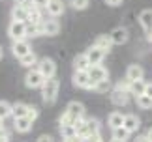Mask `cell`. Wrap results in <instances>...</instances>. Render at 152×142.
<instances>
[{
    "instance_id": "1",
    "label": "cell",
    "mask_w": 152,
    "mask_h": 142,
    "mask_svg": "<svg viewBox=\"0 0 152 142\" xmlns=\"http://www.w3.org/2000/svg\"><path fill=\"white\" fill-rule=\"evenodd\" d=\"M58 90H60V80L56 79V77H51V79H47L43 82V86H42V97H43V101L47 103V105H53L56 101V97H58Z\"/></svg>"
},
{
    "instance_id": "2",
    "label": "cell",
    "mask_w": 152,
    "mask_h": 142,
    "mask_svg": "<svg viewBox=\"0 0 152 142\" xmlns=\"http://www.w3.org/2000/svg\"><path fill=\"white\" fill-rule=\"evenodd\" d=\"M109 96H111V103H113L115 106H126L128 103H130V90L124 86H120V84H116L113 90L109 92Z\"/></svg>"
},
{
    "instance_id": "3",
    "label": "cell",
    "mask_w": 152,
    "mask_h": 142,
    "mask_svg": "<svg viewBox=\"0 0 152 142\" xmlns=\"http://www.w3.org/2000/svg\"><path fill=\"white\" fill-rule=\"evenodd\" d=\"M8 36L13 41L26 39V22H23V21H11L10 26H8Z\"/></svg>"
},
{
    "instance_id": "4",
    "label": "cell",
    "mask_w": 152,
    "mask_h": 142,
    "mask_svg": "<svg viewBox=\"0 0 152 142\" xmlns=\"http://www.w3.org/2000/svg\"><path fill=\"white\" fill-rule=\"evenodd\" d=\"M45 80L47 79L42 75V71H39L38 67H30V71L25 75V84L28 88H42Z\"/></svg>"
},
{
    "instance_id": "5",
    "label": "cell",
    "mask_w": 152,
    "mask_h": 142,
    "mask_svg": "<svg viewBox=\"0 0 152 142\" xmlns=\"http://www.w3.org/2000/svg\"><path fill=\"white\" fill-rule=\"evenodd\" d=\"M39 71H42V75L45 77V79H51V77H56V64L53 58H42V60L38 62V66H36Z\"/></svg>"
},
{
    "instance_id": "6",
    "label": "cell",
    "mask_w": 152,
    "mask_h": 142,
    "mask_svg": "<svg viewBox=\"0 0 152 142\" xmlns=\"http://www.w3.org/2000/svg\"><path fill=\"white\" fill-rule=\"evenodd\" d=\"M73 86L90 90V88H94V80L90 79L88 71H75L73 73Z\"/></svg>"
},
{
    "instance_id": "7",
    "label": "cell",
    "mask_w": 152,
    "mask_h": 142,
    "mask_svg": "<svg viewBox=\"0 0 152 142\" xmlns=\"http://www.w3.org/2000/svg\"><path fill=\"white\" fill-rule=\"evenodd\" d=\"M139 25L147 34V38H152V9H143L139 13Z\"/></svg>"
},
{
    "instance_id": "8",
    "label": "cell",
    "mask_w": 152,
    "mask_h": 142,
    "mask_svg": "<svg viewBox=\"0 0 152 142\" xmlns=\"http://www.w3.org/2000/svg\"><path fill=\"white\" fill-rule=\"evenodd\" d=\"M109 38L113 41V45H124L128 41V38H130V32H128V28H124V26H116V28H113V32L109 34Z\"/></svg>"
},
{
    "instance_id": "9",
    "label": "cell",
    "mask_w": 152,
    "mask_h": 142,
    "mask_svg": "<svg viewBox=\"0 0 152 142\" xmlns=\"http://www.w3.org/2000/svg\"><path fill=\"white\" fill-rule=\"evenodd\" d=\"M11 52H13L15 58H21V56L28 54V52H32V47H30V43H28L26 39H19V41H13Z\"/></svg>"
},
{
    "instance_id": "10",
    "label": "cell",
    "mask_w": 152,
    "mask_h": 142,
    "mask_svg": "<svg viewBox=\"0 0 152 142\" xmlns=\"http://www.w3.org/2000/svg\"><path fill=\"white\" fill-rule=\"evenodd\" d=\"M88 75H90V79L94 80V84L96 82H100V80H105V79H109V71L105 69L102 64H96V66H90L88 67Z\"/></svg>"
},
{
    "instance_id": "11",
    "label": "cell",
    "mask_w": 152,
    "mask_h": 142,
    "mask_svg": "<svg viewBox=\"0 0 152 142\" xmlns=\"http://www.w3.org/2000/svg\"><path fill=\"white\" fill-rule=\"evenodd\" d=\"M107 52L102 51L100 47H96V45H92L88 51H86V58H88V62H90V66H96V64H102L103 62V58Z\"/></svg>"
},
{
    "instance_id": "12",
    "label": "cell",
    "mask_w": 152,
    "mask_h": 142,
    "mask_svg": "<svg viewBox=\"0 0 152 142\" xmlns=\"http://www.w3.org/2000/svg\"><path fill=\"white\" fill-rule=\"evenodd\" d=\"M124 127L128 133H137L139 127H141V118H139L137 114H126L124 116Z\"/></svg>"
},
{
    "instance_id": "13",
    "label": "cell",
    "mask_w": 152,
    "mask_h": 142,
    "mask_svg": "<svg viewBox=\"0 0 152 142\" xmlns=\"http://www.w3.org/2000/svg\"><path fill=\"white\" fill-rule=\"evenodd\" d=\"M42 30H43V36H56L60 32V25L58 21L53 17V19H43L42 21Z\"/></svg>"
},
{
    "instance_id": "14",
    "label": "cell",
    "mask_w": 152,
    "mask_h": 142,
    "mask_svg": "<svg viewBox=\"0 0 152 142\" xmlns=\"http://www.w3.org/2000/svg\"><path fill=\"white\" fill-rule=\"evenodd\" d=\"M141 79H145V71H143V67L139 66V64H132V66H128V69H126V80L133 82V80H141Z\"/></svg>"
},
{
    "instance_id": "15",
    "label": "cell",
    "mask_w": 152,
    "mask_h": 142,
    "mask_svg": "<svg viewBox=\"0 0 152 142\" xmlns=\"http://www.w3.org/2000/svg\"><path fill=\"white\" fill-rule=\"evenodd\" d=\"M64 9H66V6H64L62 0H49L47 8H45L49 17H60L64 13Z\"/></svg>"
},
{
    "instance_id": "16",
    "label": "cell",
    "mask_w": 152,
    "mask_h": 142,
    "mask_svg": "<svg viewBox=\"0 0 152 142\" xmlns=\"http://www.w3.org/2000/svg\"><path fill=\"white\" fill-rule=\"evenodd\" d=\"M32 120H30V118H13V129H15V131L17 133H28V131H30V129H32Z\"/></svg>"
},
{
    "instance_id": "17",
    "label": "cell",
    "mask_w": 152,
    "mask_h": 142,
    "mask_svg": "<svg viewBox=\"0 0 152 142\" xmlns=\"http://www.w3.org/2000/svg\"><path fill=\"white\" fill-rule=\"evenodd\" d=\"M66 112L69 116H73V118H83L85 116V106H83V103H79V101H69L68 103V106H66Z\"/></svg>"
},
{
    "instance_id": "18",
    "label": "cell",
    "mask_w": 152,
    "mask_h": 142,
    "mask_svg": "<svg viewBox=\"0 0 152 142\" xmlns=\"http://www.w3.org/2000/svg\"><path fill=\"white\" fill-rule=\"evenodd\" d=\"M11 19H13V21H23V22H26V21H28V9H26L23 4H15L13 9H11Z\"/></svg>"
},
{
    "instance_id": "19",
    "label": "cell",
    "mask_w": 152,
    "mask_h": 142,
    "mask_svg": "<svg viewBox=\"0 0 152 142\" xmlns=\"http://www.w3.org/2000/svg\"><path fill=\"white\" fill-rule=\"evenodd\" d=\"M124 116L126 114H122V112H111L109 114V118H107V125L111 127V131L113 129H116V127H122L124 125Z\"/></svg>"
},
{
    "instance_id": "20",
    "label": "cell",
    "mask_w": 152,
    "mask_h": 142,
    "mask_svg": "<svg viewBox=\"0 0 152 142\" xmlns=\"http://www.w3.org/2000/svg\"><path fill=\"white\" fill-rule=\"evenodd\" d=\"M73 67H75V71H88L90 62H88V58H86V52L77 54L73 58Z\"/></svg>"
},
{
    "instance_id": "21",
    "label": "cell",
    "mask_w": 152,
    "mask_h": 142,
    "mask_svg": "<svg viewBox=\"0 0 152 142\" xmlns=\"http://www.w3.org/2000/svg\"><path fill=\"white\" fill-rule=\"evenodd\" d=\"M38 62H39V60H38V56H36V52H34V51L19 58V64H21L23 67H28V69L34 67V66H38Z\"/></svg>"
},
{
    "instance_id": "22",
    "label": "cell",
    "mask_w": 152,
    "mask_h": 142,
    "mask_svg": "<svg viewBox=\"0 0 152 142\" xmlns=\"http://www.w3.org/2000/svg\"><path fill=\"white\" fill-rule=\"evenodd\" d=\"M28 109H30V105H26V103H13V106H11V116L13 118H25L28 114Z\"/></svg>"
},
{
    "instance_id": "23",
    "label": "cell",
    "mask_w": 152,
    "mask_h": 142,
    "mask_svg": "<svg viewBox=\"0 0 152 142\" xmlns=\"http://www.w3.org/2000/svg\"><path fill=\"white\" fill-rule=\"evenodd\" d=\"M130 93H133V96H141V93H145L147 92V82H145V79H141V80H133V82H130Z\"/></svg>"
},
{
    "instance_id": "24",
    "label": "cell",
    "mask_w": 152,
    "mask_h": 142,
    "mask_svg": "<svg viewBox=\"0 0 152 142\" xmlns=\"http://www.w3.org/2000/svg\"><path fill=\"white\" fill-rule=\"evenodd\" d=\"M100 129H102L100 120H96V118H88V120H86V133H88V138L92 135H96V133H102Z\"/></svg>"
},
{
    "instance_id": "25",
    "label": "cell",
    "mask_w": 152,
    "mask_h": 142,
    "mask_svg": "<svg viewBox=\"0 0 152 142\" xmlns=\"http://www.w3.org/2000/svg\"><path fill=\"white\" fill-rule=\"evenodd\" d=\"M94 45H96V47H100L102 51L109 52V51H111V47H113V41H111L109 36H98L96 41H94Z\"/></svg>"
},
{
    "instance_id": "26",
    "label": "cell",
    "mask_w": 152,
    "mask_h": 142,
    "mask_svg": "<svg viewBox=\"0 0 152 142\" xmlns=\"http://www.w3.org/2000/svg\"><path fill=\"white\" fill-rule=\"evenodd\" d=\"M135 103H137L139 109H145V110H150V109H152V97L147 96V93L135 96Z\"/></svg>"
},
{
    "instance_id": "27",
    "label": "cell",
    "mask_w": 152,
    "mask_h": 142,
    "mask_svg": "<svg viewBox=\"0 0 152 142\" xmlns=\"http://www.w3.org/2000/svg\"><path fill=\"white\" fill-rule=\"evenodd\" d=\"M92 90H94L96 93H109V92H111V82H109V79H105V80H100V82H96Z\"/></svg>"
},
{
    "instance_id": "28",
    "label": "cell",
    "mask_w": 152,
    "mask_h": 142,
    "mask_svg": "<svg viewBox=\"0 0 152 142\" xmlns=\"http://www.w3.org/2000/svg\"><path fill=\"white\" fill-rule=\"evenodd\" d=\"M11 103H8V101H0V118H2V120H6V118L8 116H11Z\"/></svg>"
},
{
    "instance_id": "29",
    "label": "cell",
    "mask_w": 152,
    "mask_h": 142,
    "mask_svg": "<svg viewBox=\"0 0 152 142\" xmlns=\"http://www.w3.org/2000/svg\"><path fill=\"white\" fill-rule=\"evenodd\" d=\"M60 135H62V138H68V137L77 135V131H75V125H60Z\"/></svg>"
},
{
    "instance_id": "30",
    "label": "cell",
    "mask_w": 152,
    "mask_h": 142,
    "mask_svg": "<svg viewBox=\"0 0 152 142\" xmlns=\"http://www.w3.org/2000/svg\"><path fill=\"white\" fill-rule=\"evenodd\" d=\"M128 137H130V133L126 131V127H116L113 129V138H122V140H128Z\"/></svg>"
},
{
    "instance_id": "31",
    "label": "cell",
    "mask_w": 152,
    "mask_h": 142,
    "mask_svg": "<svg viewBox=\"0 0 152 142\" xmlns=\"http://www.w3.org/2000/svg\"><path fill=\"white\" fill-rule=\"evenodd\" d=\"M88 2L90 0H69V4H72L73 9H86L88 8Z\"/></svg>"
},
{
    "instance_id": "32",
    "label": "cell",
    "mask_w": 152,
    "mask_h": 142,
    "mask_svg": "<svg viewBox=\"0 0 152 142\" xmlns=\"http://www.w3.org/2000/svg\"><path fill=\"white\" fill-rule=\"evenodd\" d=\"M62 142H86V138H85V137H81V135H73V137L64 138Z\"/></svg>"
},
{
    "instance_id": "33",
    "label": "cell",
    "mask_w": 152,
    "mask_h": 142,
    "mask_svg": "<svg viewBox=\"0 0 152 142\" xmlns=\"http://www.w3.org/2000/svg\"><path fill=\"white\" fill-rule=\"evenodd\" d=\"M38 114H39V112H38V109H36V106H30V109H28V114H26V118H30V120L34 122V120L38 118Z\"/></svg>"
},
{
    "instance_id": "34",
    "label": "cell",
    "mask_w": 152,
    "mask_h": 142,
    "mask_svg": "<svg viewBox=\"0 0 152 142\" xmlns=\"http://www.w3.org/2000/svg\"><path fill=\"white\" fill-rule=\"evenodd\" d=\"M34 4H36L39 9H45V8H47V4H49V0H36Z\"/></svg>"
},
{
    "instance_id": "35",
    "label": "cell",
    "mask_w": 152,
    "mask_h": 142,
    "mask_svg": "<svg viewBox=\"0 0 152 142\" xmlns=\"http://www.w3.org/2000/svg\"><path fill=\"white\" fill-rule=\"evenodd\" d=\"M88 142H103V138H102V133H96V135H92V137L88 138Z\"/></svg>"
},
{
    "instance_id": "36",
    "label": "cell",
    "mask_w": 152,
    "mask_h": 142,
    "mask_svg": "<svg viewBox=\"0 0 152 142\" xmlns=\"http://www.w3.org/2000/svg\"><path fill=\"white\" fill-rule=\"evenodd\" d=\"M124 0H105V4L107 6H113V8H116V6H120Z\"/></svg>"
},
{
    "instance_id": "37",
    "label": "cell",
    "mask_w": 152,
    "mask_h": 142,
    "mask_svg": "<svg viewBox=\"0 0 152 142\" xmlns=\"http://www.w3.org/2000/svg\"><path fill=\"white\" fill-rule=\"evenodd\" d=\"M38 142H55V138L49 137V135H42V137L38 138Z\"/></svg>"
},
{
    "instance_id": "38",
    "label": "cell",
    "mask_w": 152,
    "mask_h": 142,
    "mask_svg": "<svg viewBox=\"0 0 152 142\" xmlns=\"http://www.w3.org/2000/svg\"><path fill=\"white\" fill-rule=\"evenodd\" d=\"M133 142H150V140H148V135H139Z\"/></svg>"
},
{
    "instance_id": "39",
    "label": "cell",
    "mask_w": 152,
    "mask_h": 142,
    "mask_svg": "<svg viewBox=\"0 0 152 142\" xmlns=\"http://www.w3.org/2000/svg\"><path fill=\"white\" fill-rule=\"evenodd\" d=\"M145 93L152 97V82H147V92H145Z\"/></svg>"
},
{
    "instance_id": "40",
    "label": "cell",
    "mask_w": 152,
    "mask_h": 142,
    "mask_svg": "<svg viewBox=\"0 0 152 142\" xmlns=\"http://www.w3.org/2000/svg\"><path fill=\"white\" fill-rule=\"evenodd\" d=\"M109 142H128V140H122V138H111Z\"/></svg>"
},
{
    "instance_id": "41",
    "label": "cell",
    "mask_w": 152,
    "mask_h": 142,
    "mask_svg": "<svg viewBox=\"0 0 152 142\" xmlns=\"http://www.w3.org/2000/svg\"><path fill=\"white\" fill-rule=\"evenodd\" d=\"M147 135H148V140H150V142H152V127H150V129H148V133H147Z\"/></svg>"
},
{
    "instance_id": "42",
    "label": "cell",
    "mask_w": 152,
    "mask_h": 142,
    "mask_svg": "<svg viewBox=\"0 0 152 142\" xmlns=\"http://www.w3.org/2000/svg\"><path fill=\"white\" fill-rule=\"evenodd\" d=\"M2 56H4V49L0 47V60H2Z\"/></svg>"
},
{
    "instance_id": "43",
    "label": "cell",
    "mask_w": 152,
    "mask_h": 142,
    "mask_svg": "<svg viewBox=\"0 0 152 142\" xmlns=\"http://www.w3.org/2000/svg\"><path fill=\"white\" fill-rule=\"evenodd\" d=\"M4 125H6V123H4V120H2V118H0V129H2Z\"/></svg>"
},
{
    "instance_id": "44",
    "label": "cell",
    "mask_w": 152,
    "mask_h": 142,
    "mask_svg": "<svg viewBox=\"0 0 152 142\" xmlns=\"http://www.w3.org/2000/svg\"><path fill=\"white\" fill-rule=\"evenodd\" d=\"M0 142H10V138H0Z\"/></svg>"
},
{
    "instance_id": "45",
    "label": "cell",
    "mask_w": 152,
    "mask_h": 142,
    "mask_svg": "<svg viewBox=\"0 0 152 142\" xmlns=\"http://www.w3.org/2000/svg\"><path fill=\"white\" fill-rule=\"evenodd\" d=\"M21 2H25V0H15V4H21Z\"/></svg>"
},
{
    "instance_id": "46",
    "label": "cell",
    "mask_w": 152,
    "mask_h": 142,
    "mask_svg": "<svg viewBox=\"0 0 152 142\" xmlns=\"http://www.w3.org/2000/svg\"><path fill=\"white\" fill-rule=\"evenodd\" d=\"M148 41H152V38H148Z\"/></svg>"
},
{
    "instance_id": "47",
    "label": "cell",
    "mask_w": 152,
    "mask_h": 142,
    "mask_svg": "<svg viewBox=\"0 0 152 142\" xmlns=\"http://www.w3.org/2000/svg\"><path fill=\"white\" fill-rule=\"evenodd\" d=\"M30 2H36V0H30Z\"/></svg>"
}]
</instances>
